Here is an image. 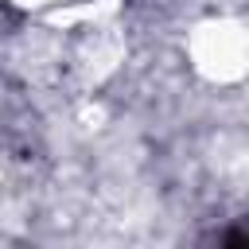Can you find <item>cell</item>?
I'll list each match as a JSON object with an SVG mask.
<instances>
[{
	"label": "cell",
	"instance_id": "cell-1",
	"mask_svg": "<svg viewBox=\"0 0 249 249\" xmlns=\"http://www.w3.org/2000/svg\"><path fill=\"white\" fill-rule=\"evenodd\" d=\"M187 58L202 82L237 86L249 70V31L233 16L198 19L187 31Z\"/></svg>",
	"mask_w": 249,
	"mask_h": 249
},
{
	"label": "cell",
	"instance_id": "cell-2",
	"mask_svg": "<svg viewBox=\"0 0 249 249\" xmlns=\"http://www.w3.org/2000/svg\"><path fill=\"white\" fill-rule=\"evenodd\" d=\"M121 58H124V39L113 27V19H105V23L86 27V39L74 51V74L86 89H93L121 66Z\"/></svg>",
	"mask_w": 249,
	"mask_h": 249
},
{
	"label": "cell",
	"instance_id": "cell-3",
	"mask_svg": "<svg viewBox=\"0 0 249 249\" xmlns=\"http://www.w3.org/2000/svg\"><path fill=\"white\" fill-rule=\"evenodd\" d=\"M121 0H66L51 12H43V23L51 31H78V27H93L105 19H117Z\"/></svg>",
	"mask_w": 249,
	"mask_h": 249
},
{
	"label": "cell",
	"instance_id": "cell-4",
	"mask_svg": "<svg viewBox=\"0 0 249 249\" xmlns=\"http://www.w3.org/2000/svg\"><path fill=\"white\" fill-rule=\"evenodd\" d=\"M12 8H19V12H51V8H58V4H66V0H8Z\"/></svg>",
	"mask_w": 249,
	"mask_h": 249
}]
</instances>
